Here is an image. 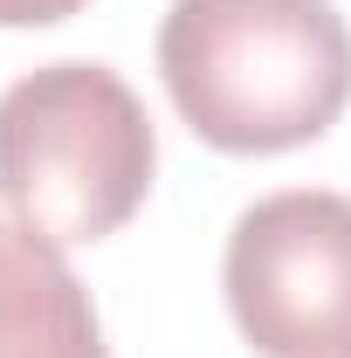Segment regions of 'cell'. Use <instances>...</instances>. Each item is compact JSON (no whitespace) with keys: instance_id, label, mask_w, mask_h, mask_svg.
Instances as JSON below:
<instances>
[{"instance_id":"obj_4","label":"cell","mask_w":351,"mask_h":358,"mask_svg":"<svg viewBox=\"0 0 351 358\" xmlns=\"http://www.w3.org/2000/svg\"><path fill=\"white\" fill-rule=\"evenodd\" d=\"M0 358H110L89 289L28 227H0Z\"/></svg>"},{"instance_id":"obj_5","label":"cell","mask_w":351,"mask_h":358,"mask_svg":"<svg viewBox=\"0 0 351 358\" xmlns=\"http://www.w3.org/2000/svg\"><path fill=\"white\" fill-rule=\"evenodd\" d=\"M83 7L89 0H0V28H48V21H69Z\"/></svg>"},{"instance_id":"obj_2","label":"cell","mask_w":351,"mask_h":358,"mask_svg":"<svg viewBox=\"0 0 351 358\" xmlns=\"http://www.w3.org/2000/svg\"><path fill=\"white\" fill-rule=\"evenodd\" d=\"M159 138L103 62H48L0 90V207L48 248L103 241L152 193Z\"/></svg>"},{"instance_id":"obj_3","label":"cell","mask_w":351,"mask_h":358,"mask_svg":"<svg viewBox=\"0 0 351 358\" xmlns=\"http://www.w3.org/2000/svg\"><path fill=\"white\" fill-rule=\"evenodd\" d=\"M220 289L255 358H351V200L324 186L255 200L227 234Z\"/></svg>"},{"instance_id":"obj_1","label":"cell","mask_w":351,"mask_h":358,"mask_svg":"<svg viewBox=\"0 0 351 358\" xmlns=\"http://www.w3.org/2000/svg\"><path fill=\"white\" fill-rule=\"evenodd\" d=\"M159 76L214 152H296L351 103V28L331 0H173Z\"/></svg>"}]
</instances>
